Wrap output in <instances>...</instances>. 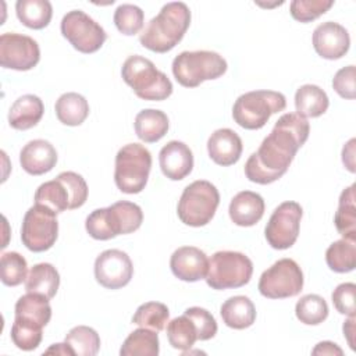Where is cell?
Here are the masks:
<instances>
[{"label":"cell","instance_id":"cell-25","mask_svg":"<svg viewBox=\"0 0 356 356\" xmlns=\"http://www.w3.org/2000/svg\"><path fill=\"white\" fill-rule=\"evenodd\" d=\"M134 125L136 136L146 143L160 140L170 128L167 114L156 108H145L139 111L135 117Z\"/></svg>","mask_w":356,"mask_h":356},{"label":"cell","instance_id":"cell-4","mask_svg":"<svg viewBox=\"0 0 356 356\" xmlns=\"http://www.w3.org/2000/svg\"><path fill=\"white\" fill-rule=\"evenodd\" d=\"M121 75L139 99L160 102L172 93V83L168 76L146 57L129 56L122 64Z\"/></svg>","mask_w":356,"mask_h":356},{"label":"cell","instance_id":"cell-6","mask_svg":"<svg viewBox=\"0 0 356 356\" xmlns=\"http://www.w3.org/2000/svg\"><path fill=\"white\" fill-rule=\"evenodd\" d=\"M225 58L209 50L182 51L172 60V74L185 88H196L204 81L217 79L227 71Z\"/></svg>","mask_w":356,"mask_h":356},{"label":"cell","instance_id":"cell-48","mask_svg":"<svg viewBox=\"0 0 356 356\" xmlns=\"http://www.w3.org/2000/svg\"><path fill=\"white\" fill-rule=\"evenodd\" d=\"M44 353L46 355H50V353H56V355H75L74 353V350L71 349V346L67 343V342H64V343H54V345H51L47 350H44Z\"/></svg>","mask_w":356,"mask_h":356},{"label":"cell","instance_id":"cell-42","mask_svg":"<svg viewBox=\"0 0 356 356\" xmlns=\"http://www.w3.org/2000/svg\"><path fill=\"white\" fill-rule=\"evenodd\" d=\"M184 314H186L193 321L197 332V339L207 341L217 334V321L209 310L203 307L192 306V307H188L184 312Z\"/></svg>","mask_w":356,"mask_h":356},{"label":"cell","instance_id":"cell-45","mask_svg":"<svg viewBox=\"0 0 356 356\" xmlns=\"http://www.w3.org/2000/svg\"><path fill=\"white\" fill-rule=\"evenodd\" d=\"M312 355H338L342 356L343 350L334 342L323 341L316 345V348L312 350Z\"/></svg>","mask_w":356,"mask_h":356},{"label":"cell","instance_id":"cell-3","mask_svg":"<svg viewBox=\"0 0 356 356\" xmlns=\"http://www.w3.org/2000/svg\"><path fill=\"white\" fill-rule=\"evenodd\" d=\"M143 221L142 209L132 202L120 200L104 209L93 210L85 221L88 234L97 241H108L139 229Z\"/></svg>","mask_w":356,"mask_h":356},{"label":"cell","instance_id":"cell-19","mask_svg":"<svg viewBox=\"0 0 356 356\" xmlns=\"http://www.w3.org/2000/svg\"><path fill=\"white\" fill-rule=\"evenodd\" d=\"M159 163L163 174L171 181L188 177L193 168V154L188 145L179 140H170L159 153Z\"/></svg>","mask_w":356,"mask_h":356},{"label":"cell","instance_id":"cell-8","mask_svg":"<svg viewBox=\"0 0 356 356\" xmlns=\"http://www.w3.org/2000/svg\"><path fill=\"white\" fill-rule=\"evenodd\" d=\"M152 168V154L140 143L122 146L115 156L114 181L117 188L128 195L145 189Z\"/></svg>","mask_w":356,"mask_h":356},{"label":"cell","instance_id":"cell-9","mask_svg":"<svg viewBox=\"0 0 356 356\" xmlns=\"http://www.w3.org/2000/svg\"><path fill=\"white\" fill-rule=\"evenodd\" d=\"M220 203L217 188L204 179L189 184L178 202V218L189 227H203L211 221Z\"/></svg>","mask_w":356,"mask_h":356},{"label":"cell","instance_id":"cell-26","mask_svg":"<svg viewBox=\"0 0 356 356\" xmlns=\"http://www.w3.org/2000/svg\"><path fill=\"white\" fill-rule=\"evenodd\" d=\"M60 286V275L56 267L50 263H38L35 264L25 280L26 292L40 293L47 299L56 296Z\"/></svg>","mask_w":356,"mask_h":356},{"label":"cell","instance_id":"cell-20","mask_svg":"<svg viewBox=\"0 0 356 356\" xmlns=\"http://www.w3.org/2000/svg\"><path fill=\"white\" fill-rule=\"evenodd\" d=\"M19 163L28 174L42 175L51 171L56 165L57 152L49 140L33 139L22 147L19 153Z\"/></svg>","mask_w":356,"mask_h":356},{"label":"cell","instance_id":"cell-30","mask_svg":"<svg viewBox=\"0 0 356 356\" xmlns=\"http://www.w3.org/2000/svg\"><path fill=\"white\" fill-rule=\"evenodd\" d=\"M356 185L352 184L341 192L338 210L334 217L337 231L342 238L356 241Z\"/></svg>","mask_w":356,"mask_h":356},{"label":"cell","instance_id":"cell-36","mask_svg":"<svg viewBox=\"0 0 356 356\" xmlns=\"http://www.w3.org/2000/svg\"><path fill=\"white\" fill-rule=\"evenodd\" d=\"M65 342L78 356H95L100 349L99 334L88 325H76L65 335Z\"/></svg>","mask_w":356,"mask_h":356},{"label":"cell","instance_id":"cell-11","mask_svg":"<svg viewBox=\"0 0 356 356\" xmlns=\"http://www.w3.org/2000/svg\"><path fill=\"white\" fill-rule=\"evenodd\" d=\"M259 292L268 299L296 296L303 288V273L292 259H280L259 280Z\"/></svg>","mask_w":356,"mask_h":356},{"label":"cell","instance_id":"cell-15","mask_svg":"<svg viewBox=\"0 0 356 356\" xmlns=\"http://www.w3.org/2000/svg\"><path fill=\"white\" fill-rule=\"evenodd\" d=\"M39 60V44L31 36L15 32H6L0 36V64L3 68L28 71Z\"/></svg>","mask_w":356,"mask_h":356},{"label":"cell","instance_id":"cell-43","mask_svg":"<svg viewBox=\"0 0 356 356\" xmlns=\"http://www.w3.org/2000/svg\"><path fill=\"white\" fill-rule=\"evenodd\" d=\"M355 293H356V285L353 282H343L339 284L332 295V303L335 306V309L341 313V314H346V316H355Z\"/></svg>","mask_w":356,"mask_h":356},{"label":"cell","instance_id":"cell-47","mask_svg":"<svg viewBox=\"0 0 356 356\" xmlns=\"http://www.w3.org/2000/svg\"><path fill=\"white\" fill-rule=\"evenodd\" d=\"M355 323H356V318L355 316H349V318L343 323V335L348 341V345L350 346L352 350H355V341H353V335H355Z\"/></svg>","mask_w":356,"mask_h":356},{"label":"cell","instance_id":"cell-32","mask_svg":"<svg viewBox=\"0 0 356 356\" xmlns=\"http://www.w3.org/2000/svg\"><path fill=\"white\" fill-rule=\"evenodd\" d=\"M159 352L160 342L156 331L143 327L132 331L120 349L121 356H157Z\"/></svg>","mask_w":356,"mask_h":356},{"label":"cell","instance_id":"cell-12","mask_svg":"<svg viewBox=\"0 0 356 356\" xmlns=\"http://www.w3.org/2000/svg\"><path fill=\"white\" fill-rule=\"evenodd\" d=\"M58 235V221L50 209L36 204L24 216L21 225V241L31 252L49 250Z\"/></svg>","mask_w":356,"mask_h":356},{"label":"cell","instance_id":"cell-34","mask_svg":"<svg viewBox=\"0 0 356 356\" xmlns=\"http://www.w3.org/2000/svg\"><path fill=\"white\" fill-rule=\"evenodd\" d=\"M167 338L174 349L188 350L197 339L196 327L186 314H182L167 324Z\"/></svg>","mask_w":356,"mask_h":356},{"label":"cell","instance_id":"cell-18","mask_svg":"<svg viewBox=\"0 0 356 356\" xmlns=\"http://www.w3.org/2000/svg\"><path fill=\"white\" fill-rule=\"evenodd\" d=\"M170 267L177 278L195 282L206 278L209 259L206 253L196 246H182L171 254Z\"/></svg>","mask_w":356,"mask_h":356},{"label":"cell","instance_id":"cell-31","mask_svg":"<svg viewBox=\"0 0 356 356\" xmlns=\"http://www.w3.org/2000/svg\"><path fill=\"white\" fill-rule=\"evenodd\" d=\"M15 13L22 25L31 29H43L51 19L53 7L47 0H18Z\"/></svg>","mask_w":356,"mask_h":356},{"label":"cell","instance_id":"cell-23","mask_svg":"<svg viewBox=\"0 0 356 356\" xmlns=\"http://www.w3.org/2000/svg\"><path fill=\"white\" fill-rule=\"evenodd\" d=\"M44 106L36 95L19 96L10 107L8 124L11 128L25 131L33 128L43 117Z\"/></svg>","mask_w":356,"mask_h":356},{"label":"cell","instance_id":"cell-21","mask_svg":"<svg viewBox=\"0 0 356 356\" xmlns=\"http://www.w3.org/2000/svg\"><path fill=\"white\" fill-rule=\"evenodd\" d=\"M242 140L239 135L229 128L214 131L207 140V152L210 159L222 167L235 164L242 154Z\"/></svg>","mask_w":356,"mask_h":356},{"label":"cell","instance_id":"cell-16","mask_svg":"<svg viewBox=\"0 0 356 356\" xmlns=\"http://www.w3.org/2000/svg\"><path fill=\"white\" fill-rule=\"evenodd\" d=\"M134 275V264L129 256L118 249H107L95 260V278L107 289L125 286Z\"/></svg>","mask_w":356,"mask_h":356},{"label":"cell","instance_id":"cell-33","mask_svg":"<svg viewBox=\"0 0 356 356\" xmlns=\"http://www.w3.org/2000/svg\"><path fill=\"white\" fill-rule=\"evenodd\" d=\"M327 266L335 273H349L356 267V241L342 238L332 242L325 252Z\"/></svg>","mask_w":356,"mask_h":356},{"label":"cell","instance_id":"cell-14","mask_svg":"<svg viewBox=\"0 0 356 356\" xmlns=\"http://www.w3.org/2000/svg\"><path fill=\"white\" fill-rule=\"evenodd\" d=\"M302 213V206L292 200L281 203L273 211L264 229L266 239L271 248L284 250L296 242Z\"/></svg>","mask_w":356,"mask_h":356},{"label":"cell","instance_id":"cell-5","mask_svg":"<svg viewBox=\"0 0 356 356\" xmlns=\"http://www.w3.org/2000/svg\"><path fill=\"white\" fill-rule=\"evenodd\" d=\"M88 199V185L82 175L74 171L60 172L56 179L47 181L35 192V203L42 204L56 214L78 209Z\"/></svg>","mask_w":356,"mask_h":356},{"label":"cell","instance_id":"cell-35","mask_svg":"<svg viewBox=\"0 0 356 356\" xmlns=\"http://www.w3.org/2000/svg\"><path fill=\"white\" fill-rule=\"evenodd\" d=\"M168 318H170V312L164 303L146 302L136 309L135 314L132 316V323L139 327L149 328L159 332L164 330L165 324L168 323Z\"/></svg>","mask_w":356,"mask_h":356},{"label":"cell","instance_id":"cell-39","mask_svg":"<svg viewBox=\"0 0 356 356\" xmlns=\"http://www.w3.org/2000/svg\"><path fill=\"white\" fill-rule=\"evenodd\" d=\"M28 264L18 252H6L0 259V278L7 286H17L26 280Z\"/></svg>","mask_w":356,"mask_h":356},{"label":"cell","instance_id":"cell-17","mask_svg":"<svg viewBox=\"0 0 356 356\" xmlns=\"http://www.w3.org/2000/svg\"><path fill=\"white\" fill-rule=\"evenodd\" d=\"M312 42L316 53L327 60L343 57L350 46L348 31L341 24L332 21L320 24L313 32Z\"/></svg>","mask_w":356,"mask_h":356},{"label":"cell","instance_id":"cell-13","mask_svg":"<svg viewBox=\"0 0 356 356\" xmlns=\"http://www.w3.org/2000/svg\"><path fill=\"white\" fill-rule=\"evenodd\" d=\"M61 33L81 53L97 51L107 39L106 31L82 10L68 11L61 19Z\"/></svg>","mask_w":356,"mask_h":356},{"label":"cell","instance_id":"cell-41","mask_svg":"<svg viewBox=\"0 0 356 356\" xmlns=\"http://www.w3.org/2000/svg\"><path fill=\"white\" fill-rule=\"evenodd\" d=\"M332 0H293L291 3V15L299 22H310L332 7Z\"/></svg>","mask_w":356,"mask_h":356},{"label":"cell","instance_id":"cell-22","mask_svg":"<svg viewBox=\"0 0 356 356\" xmlns=\"http://www.w3.org/2000/svg\"><path fill=\"white\" fill-rule=\"evenodd\" d=\"M263 197L252 191H242L236 193L229 203V218L239 227H252L257 224L264 214Z\"/></svg>","mask_w":356,"mask_h":356},{"label":"cell","instance_id":"cell-29","mask_svg":"<svg viewBox=\"0 0 356 356\" xmlns=\"http://www.w3.org/2000/svg\"><path fill=\"white\" fill-rule=\"evenodd\" d=\"M58 121L68 127L81 125L89 115L88 100L75 92L61 95L54 106Z\"/></svg>","mask_w":356,"mask_h":356},{"label":"cell","instance_id":"cell-44","mask_svg":"<svg viewBox=\"0 0 356 356\" xmlns=\"http://www.w3.org/2000/svg\"><path fill=\"white\" fill-rule=\"evenodd\" d=\"M356 70L355 65H348L337 71L332 78V88L343 99H355L356 96V86H355Z\"/></svg>","mask_w":356,"mask_h":356},{"label":"cell","instance_id":"cell-1","mask_svg":"<svg viewBox=\"0 0 356 356\" xmlns=\"http://www.w3.org/2000/svg\"><path fill=\"white\" fill-rule=\"evenodd\" d=\"M309 132L310 125L305 117L296 113L281 115L257 152L248 159L245 164L246 178L260 185L280 179L289 168L296 152L307 140Z\"/></svg>","mask_w":356,"mask_h":356},{"label":"cell","instance_id":"cell-40","mask_svg":"<svg viewBox=\"0 0 356 356\" xmlns=\"http://www.w3.org/2000/svg\"><path fill=\"white\" fill-rule=\"evenodd\" d=\"M113 19L122 35L132 36L143 28L145 14L142 8L135 4H121L117 7Z\"/></svg>","mask_w":356,"mask_h":356},{"label":"cell","instance_id":"cell-27","mask_svg":"<svg viewBox=\"0 0 356 356\" xmlns=\"http://www.w3.org/2000/svg\"><path fill=\"white\" fill-rule=\"evenodd\" d=\"M330 106L327 93L317 85H302L295 93L296 114L305 118H316L323 115Z\"/></svg>","mask_w":356,"mask_h":356},{"label":"cell","instance_id":"cell-10","mask_svg":"<svg viewBox=\"0 0 356 356\" xmlns=\"http://www.w3.org/2000/svg\"><path fill=\"white\" fill-rule=\"evenodd\" d=\"M253 274L252 260L232 250L216 252L209 260L206 282L213 289H231L246 285Z\"/></svg>","mask_w":356,"mask_h":356},{"label":"cell","instance_id":"cell-28","mask_svg":"<svg viewBox=\"0 0 356 356\" xmlns=\"http://www.w3.org/2000/svg\"><path fill=\"white\" fill-rule=\"evenodd\" d=\"M14 314L17 318H22L44 327L51 318V307L46 296L28 292L17 300Z\"/></svg>","mask_w":356,"mask_h":356},{"label":"cell","instance_id":"cell-37","mask_svg":"<svg viewBox=\"0 0 356 356\" xmlns=\"http://www.w3.org/2000/svg\"><path fill=\"white\" fill-rule=\"evenodd\" d=\"M295 314L300 323L317 325L328 317V305L320 295L309 293L298 300Z\"/></svg>","mask_w":356,"mask_h":356},{"label":"cell","instance_id":"cell-38","mask_svg":"<svg viewBox=\"0 0 356 356\" xmlns=\"http://www.w3.org/2000/svg\"><path fill=\"white\" fill-rule=\"evenodd\" d=\"M43 327L22 318H14L11 327V341L18 349L22 350H33L36 349L43 337Z\"/></svg>","mask_w":356,"mask_h":356},{"label":"cell","instance_id":"cell-2","mask_svg":"<svg viewBox=\"0 0 356 356\" xmlns=\"http://www.w3.org/2000/svg\"><path fill=\"white\" fill-rule=\"evenodd\" d=\"M189 24L191 10L185 3H167L161 7L160 13L149 21L139 36V42L152 51L167 53L182 40Z\"/></svg>","mask_w":356,"mask_h":356},{"label":"cell","instance_id":"cell-24","mask_svg":"<svg viewBox=\"0 0 356 356\" xmlns=\"http://www.w3.org/2000/svg\"><path fill=\"white\" fill-rule=\"evenodd\" d=\"M224 324L234 330L250 327L256 320V309L253 302L243 295L228 298L220 309Z\"/></svg>","mask_w":356,"mask_h":356},{"label":"cell","instance_id":"cell-7","mask_svg":"<svg viewBox=\"0 0 356 356\" xmlns=\"http://www.w3.org/2000/svg\"><path fill=\"white\" fill-rule=\"evenodd\" d=\"M286 99L275 90H252L241 95L232 107L234 121L245 129L263 128L270 117L285 108Z\"/></svg>","mask_w":356,"mask_h":356},{"label":"cell","instance_id":"cell-46","mask_svg":"<svg viewBox=\"0 0 356 356\" xmlns=\"http://www.w3.org/2000/svg\"><path fill=\"white\" fill-rule=\"evenodd\" d=\"M355 139H350L342 149V161L350 172H355Z\"/></svg>","mask_w":356,"mask_h":356}]
</instances>
